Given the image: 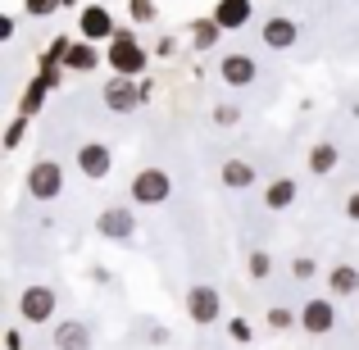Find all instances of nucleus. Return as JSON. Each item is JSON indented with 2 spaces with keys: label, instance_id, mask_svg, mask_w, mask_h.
I'll return each instance as SVG.
<instances>
[{
  "label": "nucleus",
  "instance_id": "nucleus-1",
  "mask_svg": "<svg viewBox=\"0 0 359 350\" xmlns=\"http://www.w3.org/2000/svg\"><path fill=\"white\" fill-rule=\"evenodd\" d=\"M105 60H109V73H114V78H146V60L150 55H146V46H141L128 27H118Z\"/></svg>",
  "mask_w": 359,
  "mask_h": 350
},
{
  "label": "nucleus",
  "instance_id": "nucleus-2",
  "mask_svg": "<svg viewBox=\"0 0 359 350\" xmlns=\"http://www.w3.org/2000/svg\"><path fill=\"white\" fill-rule=\"evenodd\" d=\"M150 91H155L150 78H109L105 87H100V100H105L109 114H132L137 105L150 100Z\"/></svg>",
  "mask_w": 359,
  "mask_h": 350
},
{
  "label": "nucleus",
  "instance_id": "nucleus-3",
  "mask_svg": "<svg viewBox=\"0 0 359 350\" xmlns=\"http://www.w3.org/2000/svg\"><path fill=\"white\" fill-rule=\"evenodd\" d=\"M168 196H173V177L164 173V168H155V164H146V168H137L132 173V201L137 205H164Z\"/></svg>",
  "mask_w": 359,
  "mask_h": 350
},
{
  "label": "nucleus",
  "instance_id": "nucleus-4",
  "mask_svg": "<svg viewBox=\"0 0 359 350\" xmlns=\"http://www.w3.org/2000/svg\"><path fill=\"white\" fill-rule=\"evenodd\" d=\"M187 318H191L196 328H210L223 318V291L210 287V282H196L191 291H187Z\"/></svg>",
  "mask_w": 359,
  "mask_h": 350
},
{
  "label": "nucleus",
  "instance_id": "nucleus-5",
  "mask_svg": "<svg viewBox=\"0 0 359 350\" xmlns=\"http://www.w3.org/2000/svg\"><path fill=\"white\" fill-rule=\"evenodd\" d=\"M27 191H32V201H60V191H64V164L60 159H36L27 168Z\"/></svg>",
  "mask_w": 359,
  "mask_h": 350
},
{
  "label": "nucleus",
  "instance_id": "nucleus-6",
  "mask_svg": "<svg viewBox=\"0 0 359 350\" xmlns=\"http://www.w3.org/2000/svg\"><path fill=\"white\" fill-rule=\"evenodd\" d=\"M55 309H60V296H55V287H46V282H36V287H27L23 296H18V318H23V323H50Z\"/></svg>",
  "mask_w": 359,
  "mask_h": 350
},
{
  "label": "nucleus",
  "instance_id": "nucleus-7",
  "mask_svg": "<svg viewBox=\"0 0 359 350\" xmlns=\"http://www.w3.org/2000/svg\"><path fill=\"white\" fill-rule=\"evenodd\" d=\"M78 32H82V41H114L118 23H114V14H109L105 0H91V5L78 14Z\"/></svg>",
  "mask_w": 359,
  "mask_h": 350
},
{
  "label": "nucleus",
  "instance_id": "nucleus-8",
  "mask_svg": "<svg viewBox=\"0 0 359 350\" xmlns=\"http://www.w3.org/2000/svg\"><path fill=\"white\" fill-rule=\"evenodd\" d=\"M73 164H78L82 177H91V182H105V177L114 173V150H109L105 141H87V146H78Z\"/></svg>",
  "mask_w": 359,
  "mask_h": 350
},
{
  "label": "nucleus",
  "instance_id": "nucleus-9",
  "mask_svg": "<svg viewBox=\"0 0 359 350\" xmlns=\"http://www.w3.org/2000/svg\"><path fill=\"white\" fill-rule=\"evenodd\" d=\"M96 232L105 236V241H132V236H137V214H132L128 205H109V210L96 214Z\"/></svg>",
  "mask_w": 359,
  "mask_h": 350
},
{
  "label": "nucleus",
  "instance_id": "nucleus-10",
  "mask_svg": "<svg viewBox=\"0 0 359 350\" xmlns=\"http://www.w3.org/2000/svg\"><path fill=\"white\" fill-rule=\"evenodd\" d=\"M332 328H337V305L327 296H314V300H305V305H300V332L327 337Z\"/></svg>",
  "mask_w": 359,
  "mask_h": 350
},
{
  "label": "nucleus",
  "instance_id": "nucleus-11",
  "mask_svg": "<svg viewBox=\"0 0 359 350\" xmlns=\"http://www.w3.org/2000/svg\"><path fill=\"white\" fill-rule=\"evenodd\" d=\"M219 78L228 82L232 91L255 87V78H259V64H255V55H223V60H219Z\"/></svg>",
  "mask_w": 359,
  "mask_h": 350
},
{
  "label": "nucleus",
  "instance_id": "nucleus-12",
  "mask_svg": "<svg viewBox=\"0 0 359 350\" xmlns=\"http://www.w3.org/2000/svg\"><path fill=\"white\" fill-rule=\"evenodd\" d=\"M264 46L269 51H291V46L300 41V27H296V18H287V14H273V18H264Z\"/></svg>",
  "mask_w": 359,
  "mask_h": 350
},
{
  "label": "nucleus",
  "instance_id": "nucleus-13",
  "mask_svg": "<svg viewBox=\"0 0 359 350\" xmlns=\"http://www.w3.org/2000/svg\"><path fill=\"white\" fill-rule=\"evenodd\" d=\"M210 18L223 27V32H241V27L255 18V0H219Z\"/></svg>",
  "mask_w": 359,
  "mask_h": 350
},
{
  "label": "nucleus",
  "instance_id": "nucleus-14",
  "mask_svg": "<svg viewBox=\"0 0 359 350\" xmlns=\"http://www.w3.org/2000/svg\"><path fill=\"white\" fill-rule=\"evenodd\" d=\"M105 64V55L96 51V41H73V51L64 55V69L69 73H96Z\"/></svg>",
  "mask_w": 359,
  "mask_h": 350
},
{
  "label": "nucleus",
  "instance_id": "nucleus-15",
  "mask_svg": "<svg viewBox=\"0 0 359 350\" xmlns=\"http://www.w3.org/2000/svg\"><path fill=\"white\" fill-rule=\"evenodd\" d=\"M296 196H300V187H296V177H273L269 187H264V205H269L273 214H282V210H291L296 205Z\"/></svg>",
  "mask_w": 359,
  "mask_h": 350
},
{
  "label": "nucleus",
  "instance_id": "nucleus-16",
  "mask_svg": "<svg viewBox=\"0 0 359 350\" xmlns=\"http://www.w3.org/2000/svg\"><path fill=\"white\" fill-rule=\"evenodd\" d=\"M187 36H191V51L196 55H210L214 46H219L223 27L214 23V18H191V23H187Z\"/></svg>",
  "mask_w": 359,
  "mask_h": 350
},
{
  "label": "nucleus",
  "instance_id": "nucleus-17",
  "mask_svg": "<svg viewBox=\"0 0 359 350\" xmlns=\"http://www.w3.org/2000/svg\"><path fill=\"white\" fill-rule=\"evenodd\" d=\"M55 350H91L87 323H78V318H69V323H55Z\"/></svg>",
  "mask_w": 359,
  "mask_h": 350
},
{
  "label": "nucleus",
  "instance_id": "nucleus-18",
  "mask_svg": "<svg viewBox=\"0 0 359 350\" xmlns=\"http://www.w3.org/2000/svg\"><path fill=\"white\" fill-rule=\"evenodd\" d=\"M327 291H332V300H346L359 291V269L355 264H337V269H327Z\"/></svg>",
  "mask_w": 359,
  "mask_h": 350
},
{
  "label": "nucleus",
  "instance_id": "nucleus-19",
  "mask_svg": "<svg viewBox=\"0 0 359 350\" xmlns=\"http://www.w3.org/2000/svg\"><path fill=\"white\" fill-rule=\"evenodd\" d=\"M219 182L228 187V191H245V187H255V164L250 159H228V164L219 168Z\"/></svg>",
  "mask_w": 359,
  "mask_h": 350
},
{
  "label": "nucleus",
  "instance_id": "nucleus-20",
  "mask_svg": "<svg viewBox=\"0 0 359 350\" xmlns=\"http://www.w3.org/2000/svg\"><path fill=\"white\" fill-rule=\"evenodd\" d=\"M305 164H309V173H314V177H327L337 164H341V150H337L332 141H318V146H309V159H305Z\"/></svg>",
  "mask_w": 359,
  "mask_h": 350
},
{
  "label": "nucleus",
  "instance_id": "nucleus-21",
  "mask_svg": "<svg viewBox=\"0 0 359 350\" xmlns=\"http://www.w3.org/2000/svg\"><path fill=\"white\" fill-rule=\"evenodd\" d=\"M46 91H50V87H46L41 78H32V82L23 87V96H18V114H23V119L41 114V109H46Z\"/></svg>",
  "mask_w": 359,
  "mask_h": 350
},
{
  "label": "nucleus",
  "instance_id": "nucleus-22",
  "mask_svg": "<svg viewBox=\"0 0 359 350\" xmlns=\"http://www.w3.org/2000/svg\"><path fill=\"white\" fill-rule=\"evenodd\" d=\"M264 318H269L273 332H291V328H300V309H287V305H273Z\"/></svg>",
  "mask_w": 359,
  "mask_h": 350
},
{
  "label": "nucleus",
  "instance_id": "nucleus-23",
  "mask_svg": "<svg viewBox=\"0 0 359 350\" xmlns=\"http://www.w3.org/2000/svg\"><path fill=\"white\" fill-rule=\"evenodd\" d=\"M245 269H250V278H255V282H264V278L273 273V255H269V250H250Z\"/></svg>",
  "mask_w": 359,
  "mask_h": 350
},
{
  "label": "nucleus",
  "instance_id": "nucleus-24",
  "mask_svg": "<svg viewBox=\"0 0 359 350\" xmlns=\"http://www.w3.org/2000/svg\"><path fill=\"white\" fill-rule=\"evenodd\" d=\"M27 123H32V119L14 114V123L5 128V150H18V146H23V137H27Z\"/></svg>",
  "mask_w": 359,
  "mask_h": 350
},
{
  "label": "nucleus",
  "instance_id": "nucleus-25",
  "mask_svg": "<svg viewBox=\"0 0 359 350\" xmlns=\"http://www.w3.org/2000/svg\"><path fill=\"white\" fill-rule=\"evenodd\" d=\"M159 9H155V0H128V18L132 23H150Z\"/></svg>",
  "mask_w": 359,
  "mask_h": 350
},
{
  "label": "nucleus",
  "instance_id": "nucleus-26",
  "mask_svg": "<svg viewBox=\"0 0 359 350\" xmlns=\"http://www.w3.org/2000/svg\"><path fill=\"white\" fill-rule=\"evenodd\" d=\"M291 278H296V282H309V278H318V264L309 260V255H296V260H291Z\"/></svg>",
  "mask_w": 359,
  "mask_h": 350
},
{
  "label": "nucleus",
  "instance_id": "nucleus-27",
  "mask_svg": "<svg viewBox=\"0 0 359 350\" xmlns=\"http://www.w3.org/2000/svg\"><path fill=\"white\" fill-rule=\"evenodd\" d=\"M60 5H64V0H23V9H27L32 18H50Z\"/></svg>",
  "mask_w": 359,
  "mask_h": 350
},
{
  "label": "nucleus",
  "instance_id": "nucleus-28",
  "mask_svg": "<svg viewBox=\"0 0 359 350\" xmlns=\"http://www.w3.org/2000/svg\"><path fill=\"white\" fill-rule=\"evenodd\" d=\"M214 123H219V128H237V123H241V109L237 105H219V109H214Z\"/></svg>",
  "mask_w": 359,
  "mask_h": 350
},
{
  "label": "nucleus",
  "instance_id": "nucleus-29",
  "mask_svg": "<svg viewBox=\"0 0 359 350\" xmlns=\"http://www.w3.org/2000/svg\"><path fill=\"white\" fill-rule=\"evenodd\" d=\"M228 337H232V342H250V323H245V318H228Z\"/></svg>",
  "mask_w": 359,
  "mask_h": 350
},
{
  "label": "nucleus",
  "instance_id": "nucleus-30",
  "mask_svg": "<svg viewBox=\"0 0 359 350\" xmlns=\"http://www.w3.org/2000/svg\"><path fill=\"white\" fill-rule=\"evenodd\" d=\"M14 32H18V18L14 14H0V41H14Z\"/></svg>",
  "mask_w": 359,
  "mask_h": 350
},
{
  "label": "nucleus",
  "instance_id": "nucleus-31",
  "mask_svg": "<svg viewBox=\"0 0 359 350\" xmlns=\"http://www.w3.org/2000/svg\"><path fill=\"white\" fill-rule=\"evenodd\" d=\"M173 51H177V41H173V36H159V41H155V55H159V60H168Z\"/></svg>",
  "mask_w": 359,
  "mask_h": 350
},
{
  "label": "nucleus",
  "instance_id": "nucleus-32",
  "mask_svg": "<svg viewBox=\"0 0 359 350\" xmlns=\"http://www.w3.org/2000/svg\"><path fill=\"white\" fill-rule=\"evenodd\" d=\"M5 350H27V346H23V332H18V328H9V332H5Z\"/></svg>",
  "mask_w": 359,
  "mask_h": 350
},
{
  "label": "nucleus",
  "instance_id": "nucleus-33",
  "mask_svg": "<svg viewBox=\"0 0 359 350\" xmlns=\"http://www.w3.org/2000/svg\"><path fill=\"white\" fill-rule=\"evenodd\" d=\"M346 219H351V223H359V191H351V196H346Z\"/></svg>",
  "mask_w": 359,
  "mask_h": 350
},
{
  "label": "nucleus",
  "instance_id": "nucleus-34",
  "mask_svg": "<svg viewBox=\"0 0 359 350\" xmlns=\"http://www.w3.org/2000/svg\"><path fill=\"white\" fill-rule=\"evenodd\" d=\"M64 5H69V9H78V5H82V0H64Z\"/></svg>",
  "mask_w": 359,
  "mask_h": 350
},
{
  "label": "nucleus",
  "instance_id": "nucleus-35",
  "mask_svg": "<svg viewBox=\"0 0 359 350\" xmlns=\"http://www.w3.org/2000/svg\"><path fill=\"white\" fill-rule=\"evenodd\" d=\"M351 114H355V119H359V100H355V105H351Z\"/></svg>",
  "mask_w": 359,
  "mask_h": 350
}]
</instances>
